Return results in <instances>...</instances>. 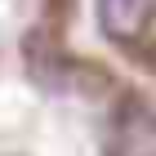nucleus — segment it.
Segmentation results:
<instances>
[{
    "mask_svg": "<svg viewBox=\"0 0 156 156\" xmlns=\"http://www.w3.org/2000/svg\"><path fill=\"white\" fill-rule=\"evenodd\" d=\"M147 18V0H103V23L112 31H138Z\"/></svg>",
    "mask_w": 156,
    "mask_h": 156,
    "instance_id": "f257e3e1",
    "label": "nucleus"
}]
</instances>
